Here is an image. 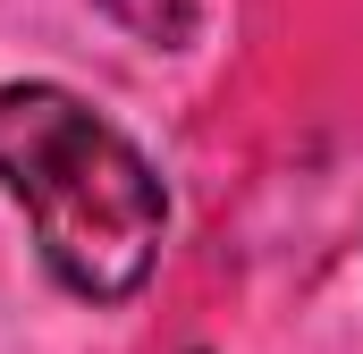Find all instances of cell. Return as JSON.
Masks as SVG:
<instances>
[{
	"label": "cell",
	"instance_id": "1",
	"mask_svg": "<svg viewBox=\"0 0 363 354\" xmlns=\"http://www.w3.org/2000/svg\"><path fill=\"white\" fill-rule=\"evenodd\" d=\"M0 185L68 295L118 304L161 262L169 194L152 161L68 85H0Z\"/></svg>",
	"mask_w": 363,
	"mask_h": 354
},
{
	"label": "cell",
	"instance_id": "2",
	"mask_svg": "<svg viewBox=\"0 0 363 354\" xmlns=\"http://www.w3.org/2000/svg\"><path fill=\"white\" fill-rule=\"evenodd\" d=\"M127 34H144L152 51H178V42H194V25H203V0H101Z\"/></svg>",
	"mask_w": 363,
	"mask_h": 354
}]
</instances>
